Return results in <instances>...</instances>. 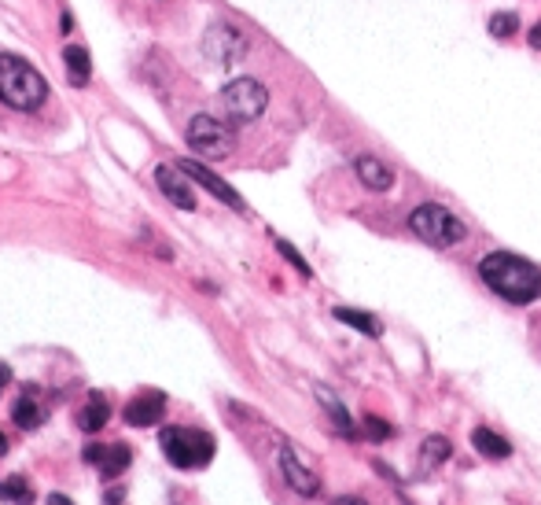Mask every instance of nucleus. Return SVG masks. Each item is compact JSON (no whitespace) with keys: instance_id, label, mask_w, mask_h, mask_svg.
<instances>
[{"instance_id":"1","label":"nucleus","mask_w":541,"mask_h":505,"mask_svg":"<svg viewBox=\"0 0 541 505\" xmlns=\"http://www.w3.org/2000/svg\"><path fill=\"white\" fill-rule=\"evenodd\" d=\"M479 277L512 307H530L534 299H541V270L512 251H490L479 262Z\"/></svg>"},{"instance_id":"2","label":"nucleus","mask_w":541,"mask_h":505,"mask_svg":"<svg viewBox=\"0 0 541 505\" xmlns=\"http://www.w3.org/2000/svg\"><path fill=\"white\" fill-rule=\"evenodd\" d=\"M48 97L45 78L19 55L0 52V100L15 111H37Z\"/></svg>"},{"instance_id":"3","label":"nucleus","mask_w":541,"mask_h":505,"mask_svg":"<svg viewBox=\"0 0 541 505\" xmlns=\"http://www.w3.org/2000/svg\"><path fill=\"white\" fill-rule=\"evenodd\" d=\"M159 442H162L170 465H173V468H185V472H188V468H206L210 458H214V450H218L214 435H206V432H199V428H180V425L162 428Z\"/></svg>"},{"instance_id":"4","label":"nucleus","mask_w":541,"mask_h":505,"mask_svg":"<svg viewBox=\"0 0 541 505\" xmlns=\"http://www.w3.org/2000/svg\"><path fill=\"white\" fill-rule=\"evenodd\" d=\"M409 229H412L424 244H431V248H454V244H461L464 236H468V225H464L454 211H445L442 203L416 206V211L409 215Z\"/></svg>"},{"instance_id":"5","label":"nucleus","mask_w":541,"mask_h":505,"mask_svg":"<svg viewBox=\"0 0 541 505\" xmlns=\"http://www.w3.org/2000/svg\"><path fill=\"white\" fill-rule=\"evenodd\" d=\"M221 104L232 122H254L269 107V88L258 78H232L221 88Z\"/></svg>"},{"instance_id":"6","label":"nucleus","mask_w":541,"mask_h":505,"mask_svg":"<svg viewBox=\"0 0 541 505\" xmlns=\"http://www.w3.org/2000/svg\"><path fill=\"white\" fill-rule=\"evenodd\" d=\"M185 140L192 144V152L199 159H225L232 152V130L225 122H218L214 114H196L188 122Z\"/></svg>"},{"instance_id":"7","label":"nucleus","mask_w":541,"mask_h":505,"mask_svg":"<svg viewBox=\"0 0 541 505\" xmlns=\"http://www.w3.org/2000/svg\"><path fill=\"white\" fill-rule=\"evenodd\" d=\"M203 52L210 63H218V67H232L239 63V59L247 55V38L239 34V29L232 22H214L203 34Z\"/></svg>"},{"instance_id":"8","label":"nucleus","mask_w":541,"mask_h":505,"mask_svg":"<svg viewBox=\"0 0 541 505\" xmlns=\"http://www.w3.org/2000/svg\"><path fill=\"white\" fill-rule=\"evenodd\" d=\"M280 472H284V480H287V487L295 491V494H303V498H313V494H320V476L317 472L298 458V450L295 447H280Z\"/></svg>"},{"instance_id":"9","label":"nucleus","mask_w":541,"mask_h":505,"mask_svg":"<svg viewBox=\"0 0 541 505\" xmlns=\"http://www.w3.org/2000/svg\"><path fill=\"white\" fill-rule=\"evenodd\" d=\"M177 166L185 170V173L192 177L196 185H203V189H206L210 196H218L221 203H229L232 211H244V199H239V192H236L232 185H225V181H221V177H218L214 170H206V166H203V163H196V159H180Z\"/></svg>"},{"instance_id":"10","label":"nucleus","mask_w":541,"mask_h":505,"mask_svg":"<svg viewBox=\"0 0 541 505\" xmlns=\"http://www.w3.org/2000/svg\"><path fill=\"white\" fill-rule=\"evenodd\" d=\"M155 181H159L162 196H166L173 206H180V211H196V196H192V189H188V173L180 170L177 163H173V166L162 163V166L155 170Z\"/></svg>"},{"instance_id":"11","label":"nucleus","mask_w":541,"mask_h":505,"mask_svg":"<svg viewBox=\"0 0 541 505\" xmlns=\"http://www.w3.org/2000/svg\"><path fill=\"white\" fill-rule=\"evenodd\" d=\"M162 413H166V395L162 391H144L137 399H129L126 406V425L129 428H152L162 421Z\"/></svg>"},{"instance_id":"12","label":"nucleus","mask_w":541,"mask_h":505,"mask_svg":"<svg viewBox=\"0 0 541 505\" xmlns=\"http://www.w3.org/2000/svg\"><path fill=\"white\" fill-rule=\"evenodd\" d=\"M449 458H454V442H449L445 435H428L424 442H420L416 472H420V476H431V472H435L438 465H445Z\"/></svg>"},{"instance_id":"13","label":"nucleus","mask_w":541,"mask_h":505,"mask_svg":"<svg viewBox=\"0 0 541 505\" xmlns=\"http://www.w3.org/2000/svg\"><path fill=\"white\" fill-rule=\"evenodd\" d=\"M354 170L361 177V185L372 189V192H387L390 185H395V170H390L383 159H376V156H361L354 163Z\"/></svg>"},{"instance_id":"14","label":"nucleus","mask_w":541,"mask_h":505,"mask_svg":"<svg viewBox=\"0 0 541 505\" xmlns=\"http://www.w3.org/2000/svg\"><path fill=\"white\" fill-rule=\"evenodd\" d=\"M471 447L483 454V458H490V461H504V458H512V442H508L504 435H497L494 428H483L479 425L475 432H471Z\"/></svg>"},{"instance_id":"15","label":"nucleus","mask_w":541,"mask_h":505,"mask_svg":"<svg viewBox=\"0 0 541 505\" xmlns=\"http://www.w3.org/2000/svg\"><path fill=\"white\" fill-rule=\"evenodd\" d=\"M317 399H320V406H324V413H328V417H332L336 432H339L343 439H354V421H350L346 406L339 402V395H336V391H328L324 383H317Z\"/></svg>"},{"instance_id":"16","label":"nucleus","mask_w":541,"mask_h":505,"mask_svg":"<svg viewBox=\"0 0 541 505\" xmlns=\"http://www.w3.org/2000/svg\"><path fill=\"white\" fill-rule=\"evenodd\" d=\"M12 421L19 425V428H37L41 421H45V409L37 406V388L29 383V388L19 395V402H15V409H12Z\"/></svg>"},{"instance_id":"17","label":"nucleus","mask_w":541,"mask_h":505,"mask_svg":"<svg viewBox=\"0 0 541 505\" xmlns=\"http://www.w3.org/2000/svg\"><path fill=\"white\" fill-rule=\"evenodd\" d=\"M107 417H111V406H107V399L100 395V391H93L88 395V402H85V409H81V417H78V425H81V432H100L104 425H107Z\"/></svg>"},{"instance_id":"18","label":"nucleus","mask_w":541,"mask_h":505,"mask_svg":"<svg viewBox=\"0 0 541 505\" xmlns=\"http://www.w3.org/2000/svg\"><path fill=\"white\" fill-rule=\"evenodd\" d=\"M343 324H350V329H357V332H365V336H372V340H379L383 336V321L379 317H372V314H365V310H350V307H336L332 310Z\"/></svg>"},{"instance_id":"19","label":"nucleus","mask_w":541,"mask_h":505,"mask_svg":"<svg viewBox=\"0 0 541 505\" xmlns=\"http://www.w3.org/2000/svg\"><path fill=\"white\" fill-rule=\"evenodd\" d=\"M63 63H67V74H71L74 85H85L88 78H93V59H88V48H85V45H67Z\"/></svg>"},{"instance_id":"20","label":"nucleus","mask_w":541,"mask_h":505,"mask_svg":"<svg viewBox=\"0 0 541 505\" xmlns=\"http://www.w3.org/2000/svg\"><path fill=\"white\" fill-rule=\"evenodd\" d=\"M129 461H133V450L126 447V442H114V447H107V454H104V461H100V476H104V480L122 476V472L129 468Z\"/></svg>"},{"instance_id":"21","label":"nucleus","mask_w":541,"mask_h":505,"mask_svg":"<svg viewBox=\"0 0 541 505\" xmlns=\"http://www.w3.org/2000/svg\"><path fill=\"white\" fill-rule=\"evenodd\" d=\"M0 498L15 501V505H29V501H34V487H29L22 476H8L4 484H0Z\"/></svg>"},{"instance_id":"22","label":"nucleus","mask_w":541,"mask_h":505,"mask_svg":"<svg viewBox=\"0 0 541 505\" xmlns=\"http://www.w3.org/2000/svg\"><path fill=\"white\" fill-rule=\"evenodd\" d=\"M520 29V15L516 12H497L494 19H490V34L497 38V41H504V38H512Z\"/></svg>"},{"instance_id":"23","label":"nucleus","mask_w":541,"mask_h":505,"mask_svg":"<svg viewBox=\"0 0 541 505\" xmlns=\"http://www.w3.org/2000/svg\"><path fill=\"white\" fill-rule=\"evenodd\" d=\"M361 425H365V428H361V432H365V439H372V442H387L390 435H395V428H390L387 421H379V417H365Z\"/></svg>"},{"instance_id":"24","label":"nucleus","mask_w":541,"mask_h":505,"mask_svg":"<svg viewBox=\"0 0 541 505\" xmlns=\"http://www.w3.org/2000/svg\"><path fill=\"white\" fill-rule=\"evenodd\" d=\"M277 251H280V255H284V258H287V262H291V265H295V270H298V274H303V277H313V270H310V262H306L303 255H298V251H295V248H291L287 240H277Z\"/></svg>"},{"instance_id":"25","label":"nucleus","mask_w":541,"mask_h":505,"mask_svg":"<svg viewBox=\"0 0 541 505\" xmlns=\"http://www.w3.org/2000/svg\"><path fill=\"white\" fill-rule=\"evenodd\" d=\"M104 454H107V447H100V442H93V447H85V450H81V461H85V465H96V468H100Z\"/></svg>"},{"instance_id":"26","label":"nucleus","mask_w":541,"mask_h":505,"mask_svg":"<svg viewBox=\"0 0 541 505\" xmlns=\"http://www.w3.org/2000/svg\"><path fill=\"white\" fill-rule=\"evenodd\" d=\"M527 41H530V48H537L541 52V19L530 26V34H527Z\"/></svg>"},{"instance_id":"27","label":"nucleus","mask_w":541,"mask_h":505,"mask_svg":"<svg viewBox=\"0 0 541 505\" xmlns=\"http://www.w3.org/2000/svg\"><path fill=\"white\" fill-rule=\"evenodd\" d=\"M104 505H126V494H122V487H111V494L104 498Z\"/></svg>"},{"instance_id":"28","label":"nucleus","mask_w":541,"mask_h":505,"mask_svg":"<svg viewBox=\"0 0 541 505\" xmlns=\"http://www.w3.org/2000/svg\"><path fill=\"white\" fill-rule=\"evenodd\" d=\"M332 505H369L365 498H357V494H343V498H336Z\"/></svg>"},{"instance_id":"29","label":"nucleus","mask_w":541,"mask_h":505,"mask_svg":"<svg viewBox=\"0 0 541 505\" xmlns=\"http://www.w3.org/2000/svg\"><path fill=\"white\" fill-rule=\"evenodd\" d=\"M12 383V369H8V362H0V391H4Z\"/></svg>"},{"instance_id":"30","label":"nucleus","mask_w":541,"mask_h":505,"mask_svg":"<svg viewBox=\"0 0 541 505\" xmlns=\"http://www.w3.org/2000/svg\"><path fill=\"white\" fill-rule=\"evenodd\" d=\"M48 505H74L67 494H48Z\"/></svg>"},{"instance_id":"31","label":"nucleus","mask_w":541,"mask_h":505,"mask_svg":"<svg viewBox=\"0 0 541 505\" xmlns=\"http://www.w3.org/2000/svg\"><path fill=\"white\" fill-rule=\"evenodd\" d=\"M59 29H63V34H71V29H74V19H71V12H63V22H59Z\"/></svg>"},{"instance_id":"32","label":"nucleus","mask_w":541,"mask_h":505,"mask_svg":"<svg viewBox=\"0 0 541 505\" xmlns=\"http://www.w3.org/2000/svg\"><path fill=\"white\" fill-rule=\"evenodd\" d=\"M4 450H8V439H4V435H0V454H4Z\"/></svg>"}]
</instances>
